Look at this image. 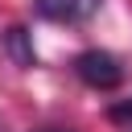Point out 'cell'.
Segmentation results:
<instances>
[{
    "label": "cell",
    "instance_id": "6da1fadb",
    "mask_svg": "<svg viewBox=\"0 0 132 132\" xmlns=\"http://www.w3.org/2000/svg\"><path fill=\"white\" fill-rule=\"evenodd\" d=\"M74 74H78V82H87L91 91H116V87L124 82V66H120V58L107 54V50H82V54L74 58Z\"/></svg>",
    "mask_w": 132,
    "mask_h": 132
},
{
    "label": "cell",
    "instance_id": "7a4b0ae2",
    "mask_svg": "<svg viewBox=\"0 0 132 132\" xmlns=\"http://www.w3.org/2000/svg\"><path fill=\"white\" fill-rule=\"evenodd\" d=\"M103 0H33V12L54 25H82L99 12Z\"/></svg>",
    "mask_w": 132,
    "mask_h": 132
},
{
    "label": "cell",
    "instance_id": "3957f363",
    "mask_svg": "<svg viewBox=\"0 0 132 132\" xmlns=\"http://www.w3.org/2000/svg\"><path fill=\"white\" fill-rule=\"evenodd\" d=\"M0 45H4V54H8V58H12L16 66H37V50H33V41H29V33H25L21 25L4 29Z\"/></svg>",
    "mask_w": 132,
    "mask_h": 132
},
{
    "label": "cell",
    "instance_id": "277c9868",
    "mask_svg": "<svg viewBox=\"0 0 132 132\" xmlns=\"http://www.w3.org/2000/svg\"><path fill=\"white\" fill-rule=\"evenodd\" d=\"M111 120H116V124L132 120V99H124V103H111Z\"/></svg>",
    "mask_w": 132,
    "mask_h": 132
},
{
    "label": "cell",
    "instance_id": "5b68a950",
    "mask_svg": "<svg viewBox=\"0 0 132 132\" xmlns=\"http://www.w3.org/2000/svg\"><path fill=\"white\" fill-rule=\"evenodd\" d=\"M37 132H70V128H37Z\"/></svg>",
    "mask_w": 132,
    "mask_h": 132
}]
</instances>
